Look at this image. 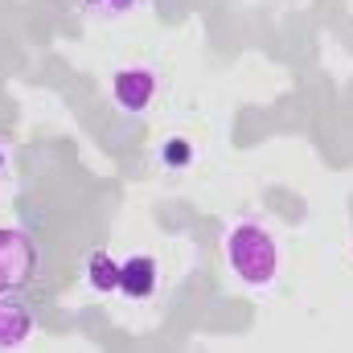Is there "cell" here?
<instances>
[{"mask_svg": "<svg viewBox=\"0 0 353 353\" xmlns=\"http://www.w3.org/2000/svg\"><path fill=\"white\" fill-rule=\"evenodd\" d=\"M226 263L247 288H271L279 275V243L259 222H234L226 234Z\"/></svg>", "mask_w": 353, "mask_h": 353, "instance_id": "obj_1", "label": "cell"}, {"mask_svg": "<svg viewBox=\"0 0 353 353\" xmlns=\"http://www.w3.org/2000/svg\"><path fill=\"white\" fill-rule=\"evenodd\" d=\"M37 267H41L37 243L17 226H0V296H17L21 288H29L37 279Z\"/></svg>", "mask_w": 353, "mask_h": 353, "instance_id": "obj_2", "label": "cell"}, {"mask_svg": "<svg viewBox=\"0 0 353 353\" xmlns=\"http://www.w3.org/2000/svg\"><path fill=\"white\" fill-rule=\"evenodd\" d=\"M157 90H161V79L148 66H119L111 79V99L128 115H144L157 103Z\"/></svg>", "mask_w": 353, "mask_h": 353, "instance_id": "obj_3", "label": "cell"}, {"mask_svg": "<svg viewBox=\"0 0 353 353\" xmlns=\"http://www.w3.org/2000/svg\"><path fill=\"white\" fill-rule=\"evenodd\" d=\"M161 288V267L152 255H128L123 267H119V296L132 300V304H144L152 300Z\"/></svg>", "mask_w": 353, "mask_h": 353, "instance_id": "obj_4", "label": "cell"}, {"mask_svg": "<svg viewBox=\"0 0 353 353\" xmlns=\"http://www.w3.org/2000/svg\"><path fill=\"white\" fill-rule=\"evenodd\" d=\"M33 329H37L33 312L17 296H0V353L25 350L29 337H33Z\"/></svg>", "mask_w": 353, "mask_h": 353, "instance_id": "obj_5", "label": "cell"}, {"mask_svg": "<svg viewBox=\"0 0 353 353\" xmlns=\"http://www.w3.org/2000/svg\"><path fill=\"white\" fill-rule=\"evenodd\" d=\"M119 267H123V259H111V251H90L87 283L94 288V292H103V296L119 292Z\"/></svg>", "mask_w": 353, "mask_h": 353, "instance_id": "obj_6", "label": "cell"}, {"mask_svg": "<svg viewBox=\"0 0 353 353\" xmlns=\"http://www.w3.org/2000/svg\"><path fill=\"white\" fill-rule=\"evenodd\" d=\"M161 161H165L169 169H189V165H193V144H189L185 136H169L165 148H161Z\"/></svg>", "mask_w": 353, "mask_h": 353, "instance_id": "obj_7", "label": "cell"}, {"mask_svg": "<svg viewBox=\"0 0 353 353\" xmlns=\"http://www.w3.org/2000/svg\"><path fill=\"white\" fill-rule=\"evenodd\" d=\"M136 4H140V0H83V8H87L90 17H99V21H107V17H128Z\"/></svg>", "mask_w": 353, "mask_h": 353, "instance_id": "obj_8", "label": "cell"}, {"mask_svg": "<svg viewBox=\"0 0 353 353\" xmlns=\"http://www.w3.org/2000/svg\"><path fill=\"white\" fill-rule=\"evenodd\" d=\"M4 161H8V152H4V140H0V173H4Z\"/></svg>", "mask_w": 353, "mask_h": 353, "instance_id": "obj_9", "label": "cell"}]
</instances>
